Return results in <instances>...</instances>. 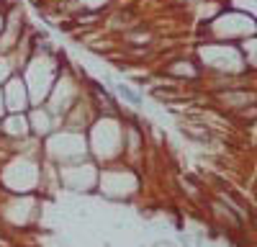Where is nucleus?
Instances as JSON below:
<instances>
[{"label":"nucleus","instance_id":"obj_1","mask_svg":"<svg viewBox=\"0 0 257 247\" xmlns=\"http://www.w3.org/2000/svg\"><path fill=\"white\" fill-rule=\"evenodd\" d=\"M116 90H118V93H121V95H123L128 103H132V106H139V103H142V95H139V93H134L128 85H123V82H121V85H118Z\"/></svg>","mask_w":257,"mask_h":247}]
</instances>
